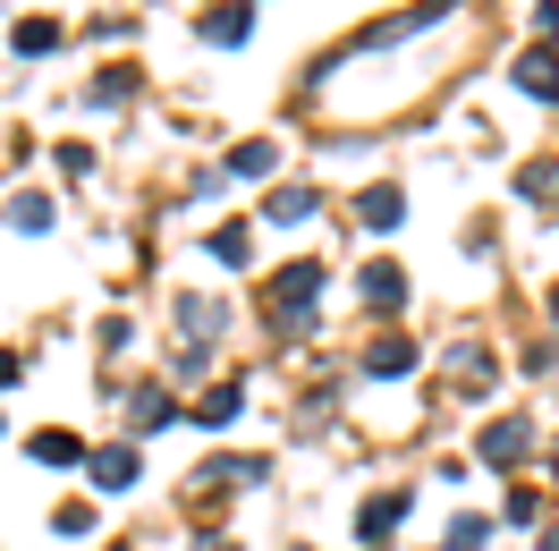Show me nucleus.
<instances>
[{"mask_svg":"<svg viewBox=\"0 0 559 551\" xmlns=\"http://www.w3.org/2000/svg\"><path fill=\"white\" fill-rule=\"evenodd\" d=\"M365 297H373V306H399V297H407V272H399V263H373V272H365Z\"/></svg>","mask_w":559,"mask_h":551,"instance_id":"nucleus-7","label":"nucleus"},{"mask_svg":"<svg viewBox=\"0 0 559 551\" xmlns=\"http://www.w3.org/2000/svg\"><path fill=\"white\" fill-rule=\"evenodd\" d=\"M525 442H534V433H525L518 415H500V424H491V433H484V458H491V467H509V458H518Z\"/></svg>","mask_w":559,"mask_h":551,"instance_id":"nucleus-5","label":"nucleus"},{"mask_svg":"<svg viewBox=\"0 0 559 551\" xmlns=\"http://www.w3.org/2000/svg\"><path fill=\"white\" fill-rule=\"evenodd\" d=\"M195 424H204V433H221V424H238V382H221V390H204V399H195Z\"/></svg>","mask_w":559,"mask_h":551,"instance_id":"nucleus-4","label":"nucleus"},{"mask_svg":"<svg viewBox=\"0 0 559 551\" xmlns=\"http://www.w3.org/2000/svg\"><path fill=\"white\" fill-rule=\"evenodd\" d=\"M314 297H322V272H314V263H288V272H280V289H272V314L306 323V314H314Z\"/></svg>","mask_w":559,"mask_h":551,"instance_id":"nucleus-1","label":"nucleus"},{"mask_svg":"<svg viewBox=\"0 0 559 551\" xmlns=\"http://www.w3.org/2000/svg\"><path fill=\"white\" fill-rule=\"evenodd\" d=\"M136 424H144V433L170 424V390H136Z\"/></svg>","mask_w":559,"mask_h":551,"instance_id":"nucleus-15","label":"nucleus"},{"mask_svg":"<svg viewBox=\"0 0 559 551\" xmlns=\"http://www.w3.org/2000/svg\"><path fill=\"white\" fill-rule=\"evenodd\" d=\"M51 43H60V26H51V17H26V26H17V51H51Z\"/></svg>","mask_w":559,"mask_h":551,"instance_id":"nucleus-16","label":"nucleus"},{"mask_svg":"<svg viewBox=\"0 0 559 551\" xmlns=\"http://www.w3.org/2000/svg\"><path fill=\"white\" fill-rule=\"evenodd\" d=\"M246 246H254V238H246V221H229V230H212V255H221V263H246Z\"/></svg>","mask_w":559,"mask_h":551,"instance_id":"nucleus-14","label":"nucleus"},{"mask_svg":"<svg viewBox=\"0 0 559 551\" xmlns=\"http://www.w3.org/2000/svg\"><path fill=\"white\" fill-rule=\"evenodd\" d=\"M94 483H103V492H128V483H136V449H103V458H94Z\"/></svg>","mask_w":559,"mask_h":551,"instance_id":"nucleus-6","label":"nucleus"},{"mask_svg":"<svg viewBox=\"0 0 559 551\" xmlns=\"http://www.w3.org/2000/svg\"><path fill=\"white\" fill-rule=\"evenodd\" d=\"M272 162H280L272 144H238V153H229V171H238V178H263V171H272Z\"/></svg>","mask_w":559,"mask_h":551,"instance_id":"nucleus-12","label":"nucleus"},{"mask_svg":"<svg viewBox=\"0 0 559 551\" xmlns=\"http://www.w3.org/2000/svg\"><path fill=\"white\" fill-rule=\"evenodd\" d=\"M551 314H559V297H551Z\"/></svg>","mask_w":559,"mask_h":551,"instance_id":"nucleus-19","label":"nucleus"},{"mask_svg":"<svg viewBox=\"0 0 559 551\" xmlns=\"http://www.w3.org/2000/svg\"><path fill=\"white\" fill-rule=\"evenodd\" d=\"M365 365H373V374H407V365H416V348H407V340H373Z\"/></svg>","mask_w":559,"mask_h":551,"instance_id":"nucleus-10","label":"nucleus"},{"mask_svg":"<svg viewBox=\"0 0 559 551\" xmlns=\"http://www.w3.org/2000/svg\"><path fill=\"white\" fill-rule=\"evenodd\" d=\"M518 85L534 94V103H551V94H559V51H525V60H518Z\"/></svg>","mask_w":559,"mask_h":551,"instance_id":"nucleus-3","label":"nucleus"},{"mask_svg":"<svg viewBox=\"0 0 559 551\" xmlns=\"http://www.w3.org/2000/svg\"><path fill=\"white\" fill-rule=\"evenodd\" d=\"M399 509H407V492H390V501H373V509H365V526H356V535H365V543H382L390 526H399Z\"/></svg>","mask_w":559,"mask_h":551,"instance_id":"nucleus-8","label":"nucleus"},{"mask_svg":"<svg viewBox=\"0 0 559 551\" xmlns=\"http://www.w3.org/2000/svg\"><path fill=\"white\" fill-rule=\"evenodd\" d=\"M356 221H365V230H399V221H407L399 187H365V196H356Z\"/></svg>","mask_w":559,"mask_h":551,"instance_id":"nucleus-2","label":"nucleus"},{"mask_svg":"<svg viewBox=\"0 0 559 551\" xmlns=\"http://www.w3.org/2000/svg\"><path fill=\"white\" fill-rule=\"evenodd\" d=\"M484 535H491L484 517H457V526H450V551H475V543H484Z\"/></svg>","mask_w":559,"mask_h":551,"instance_id":"nucleus-17","label":"nucleus"},{"mask_svg":"<svg viewBox=\"0 0 559 551\" xmlns=\"http://www.w3.org/2000/svg\"><path fill=\"white\" fill-rule=\"evenodd\" d=\"M17 230H51V204H43V196H17Z\"/></svg>","mask_w":559,"mask_h":551,"instance_id":"nucleus-18","label":"nucleus"},{"mask_svg":"<svg viewBox=\"0 0 559 551\" xmlns=\"http://www.w3.org/2000/svg\"><path fill=\"white\" fill-rule=\"evenodd\" d=\"M35 458H43V467H69V458H85V449H76V433L51 424V433H35Z\"/></svg>","mask_w":559,"mask_h":551,"instance_id":"nucleus-9","label":"nucleus"},{"mask_svg":"<svg viewBox=\"0 0 559 551\" xmlns=\"http://www.w3.org/2000/svg\"><path fill=\"white\" fill-rule=\"evenodd\" d=\"M246 26H254L246 9H221V17H204V43H246Z\"/></svg>","mask_w":559,"mask_h":551,"instance_id":"nucleus-11","label":"nucleus"},{"mask_svg":"<svg viewBox=\"0 0 559 551\" xmlns=\"http://www.w3.org/2000/svg\"><path fill=\"white\" fill-rule=\"evenodd\" d=\"M314 212V187H280L272 196V221H306Z\"/></svg>","mask_w":559,"mask_h":551,"instance_id":"nucleus-13","label":"nucleus"}]
</instances>
